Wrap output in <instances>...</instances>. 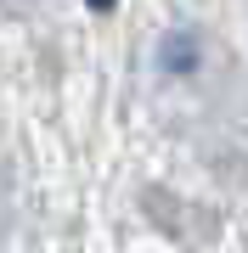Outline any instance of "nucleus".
Instances as JSON below:
<instances>
[{
  "instance_id": "nucleus-1",
  "label": "nucleus",
  "mask_w": 248,
  "mask_h": 253,
  "mask_svg": "<svg viewBox=\"0 0 248 253\" xmlns=\"http://www.w3.org/2000/svg\"><path fill=\"white\" fill-rule=\"evenodd\" d=\"M85 6H96V11H107V6H113V0H85Z\"/></svg>"
}]
</instances>
